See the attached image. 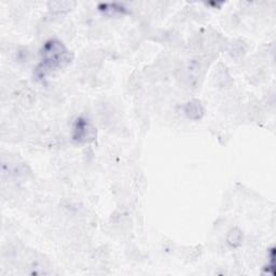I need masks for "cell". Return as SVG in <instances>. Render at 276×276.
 <instances>
[{
  "mask_svg": "<svg viewBox=\"0 0 276 276\" xmlns=\"http://www.w3.org/2000/svg\"><path fill=\"white\" fill-rule=\"evenodd\" d=\"M98 10L106 16H117V14H125L126 8L120 4H101L98 6Z\"/></svg>",
  "mask_w": 276,
  "mask_h": 276,
  "instance_id": "4",
  "label": "cell"
},
{
  "mask_svg": "<svg viewBox=\"0 0 276 276\" xmlns=\"http://www.w3.org/2000/svg\"><path fill=\"white\" fill-rule=\"evenodd\" d=\"M40 56V63L35 68V76L41 81L45 80L49 75L66 67L73 60L72 53L58 39L46 41L41 48Z\"/></svg>",
  "mask_w": 276,
  "mask_h": 276,
  "instance_id": "1",
  "label": "cell"
},
{
  "mask_svg": "<svg viewBox=\"0 0 276 276\" xmlns=\"http://www.w3.org/2000/svg\"><path fill=\"white\" fill-rule=\"evenodd\" d=\"M185 112L188 118H190L191 120H195L196 121V120L202 119L204 115V108L201 102H199L197 100H192L186 104Z\"/></svg>",
  "mask_w": 276,
  "mask_h": 276,
  "instance_id": "3",
  "label": "cell"
},
{
  "mask_svg": "<svg viewBox=\"0 0 276 276\" xmlns=\"http://www.w3.org/2000/svg\"><path fill=\"white\" fill-rule=\"evenodd\" d=\"M72 138L78 144H90L96 139V129L89 119L79 117L73 125Z\"/></svg>",
  "mask_w": 276,
  "mask_h": 276,
  "instance_id": "2",
  "label": "cell"
},
{
  "mask_svg": "<svg viewBox=\"0 0 276 276\" xmlns=\"http://www.w3.org/2000/svg\"><path fill=\"white\" fill-rule=\"evenodd\" d=\"M242 232H240L237 228H233L228 234V237H226V240H228V244L232 247H237L242 243Z\"/></svg>",
  "mask_w": 276,
  "mask_h": 276,
  "instance_id": "5",
  "label": "cell"
}]
</instances>
